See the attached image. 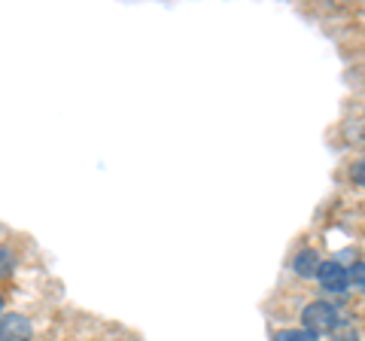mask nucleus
<instances>
[{"label":"nucleus","mask_w":365,"mask_h":341,"mask_svg":"<svg viewBox=\"0 0 365 341\" xmlns=\"http://www.w3.org/2000/svg\"><path fill=\"white\" fill-rule=\"evenodd\" d=\"M28 338H31V323L21 314L0 317V341H28Z\"/></svg>","instance_id":"obj_3"},{"label":"nucleus","mask_w":365,"mask_h":341,"mask_svg":"<svg viewBox=\"0 0 365 341\" xmlns=\"http://www.w3.org/2000/svg\"><path fill=\"white\" fill-rule=\"evenodd\" d=\"M332 341H359V332L350 323H341L338 320V326L332 329Z\"/></svg>","instance_id":"obj_6"},{"label":"nucleus","mask_w":365,"mask_h":341,"mask_svg":"<svg viewBox=\"0 0 365 341\" xmlns=\"http://www.w3.org/2000/svg\"><path fill=\"white\" fill-rule=\"evenodd\" d=\"M353 180H356L359 186H365V158H362V162H356V168H353Z\"/></svg>","instance_id":"obj_9"},{"label":"nucleus","mask_w":365,"mask_h":341,"mask_svg":"<svg viewBox=\"0 0 365 341\" xmlns=\"http://www.w3.org/2000/svg\"><path fill=\"white\" fill-rule=\"evenodd\" d=\"M317 280H319V287H323L326 292H332V295H341L350 287L347 268L341 263H323V265H319V271H317Z\"/></svg>","instance_id":"obj_2"},{"label":"nucleus","mask_w":365,"mask_h":341,"mask_svg":"<svg viewBox=\"0 0 365 341\" xmlns=\"http://www.w3.org/2000/svg\"><path fill=\"white\" fill-rule=\"evenodd\" d=\"M302 320H304V329H311V332H332L338 326V308L329 302H311L307 308L302 311Z\"/></svg>","instance_id":"obj_1"},{"label":"nucleus","mask_w":365,"mask_h":341,"mask_svg":"<svg viewBox=\"0 0 365 341\" xmlns=\"http://www.w3.org/2000/svg\"><path fill=\"white\" fill-rule=\"evenodd\" d=\"M0 311H4V299H0Z\"/></svg>","instance_id":"obj_10"},{"label":"nucleus","mask_w":365,"mask_h":341,"mask_svg":"<svg viewBox=\"0 0 365 341\" xmlns=\"http://www.w3.org/2000/svg\"><path fill=\"white\" fill-rule=\"evenodd\" d=\"M347 280H350L356 290L365 292V265H362V263H353V265L347 268Z\"/></svg>","instance_id":"obj_7"},{"label":"nucleus","mask_w":365,"mask_h":341,"mask_svg":"<svg viewBox=\"0 0 365 341\" xmlns=\"http://www.w3.org/2000/svg\"><path fill=\"white\" fill-rule=\"evenodd\" d=\"M319 256L314 253V250H302V253H295V259H292V271L299 278H317V271H319Z\"/></svg>","instance_id":"obj_4"},{"label":"nucleus","mask_w":365,"mask_h":341,"mask_svg":"<svg viewBox=\"0 0 365 341\" xmlns=\"http://www.w3.org/2000/svg\"><path fill=\"white\" fill-rule=\"evenodd\" d=\"M319 335L311 332V329H280L274 341H317Z\"/></svg>","instance_id":"obj_5"},{"label":"nucleus","mask_w":365,"mask_h":341,"mask_svg":"<svg viewBox=\"0 0 365 341\" xmlns=\"http://www.w3.org/2000/svg\"><path fill=\"white\" fill-rule=\"evenodd\" d=\"M13 271V253L6 247H0V278H6Z\"/></svg>","instance_id":"obj_8"}]
</instances>
